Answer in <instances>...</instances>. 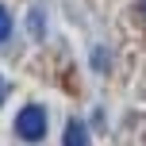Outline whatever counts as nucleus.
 Here are the masks:
<instances>
[{
    "mask_svg": "<svg viewBox=\"0 0 146 146\" xmlns=\"http://www.w3.org/2000/svg\"><path fill=\"white\" fill-rule=\"evenodd\" d=\"M15 135H19L23 142H42L46 139V108L27 104V108L15 115Z\"/></svg>",
    "mask_w": 146,
    "mask_h": 146,
    "instance_id": "nucleus-1",
    "label": "nucleus"
},
{
    "mask_svg": "<svg viewBox=\"0 0 146 146\" xmlns=\"http://www.w3.org/2000/svg\"><path fill=\"white\" fill-rule=\"evenodd\" d=\"M62 146H92V142H88V127L81 123V119H69L66 135H62Z\"/></svg>",
    "mask_w": 146,
    "mask_h": 146,
    "instance_id": "nucleus-2",
    "label": "nucleus"
},
{
    "mask_svg": "<svg viewBox=\"0 0 146 146\" xmlns=\"http://www.w3.org/2000/svg\"><path fill=\"white\" fill-rule=\"evenodd\" d=\"M8 35H12V12L0 4V42H8Z\"/></svg>",
    "mask_w": 146,
    "mask_h": 146,
    "instance_id": "nucleus-3",
    "label": "nucleus"
},
{
    "mask_svg": "<svg viewBox=\"0 0 146 146\" xmlns=\"http://www.w3.org/2000/svg\"><path fill=\"white\" fill-rule=\"evenodd\" d=\"M27 27H31V35H42V12H31Z\"/></svg>",
    "mask_w": 146,
    "mask_h": 146,
    "instance_id": "nucleus-4",
    "label": "nucleus"
},
{
    "mask_svg": "<svg viewBox=\"0 0 146 146\" xmlns=\"http://www.w3.org/2000/svg\"><path fill=\"white\" fill-rule=\"evenodd\" d=\"M0 100H4V81H0Z\"/></svg>",
    "mask_w": 146,
    "mask_h": 146,
    "instance_id": "nucleus-5",
    "label": "nucleus"
}]
</instances>
